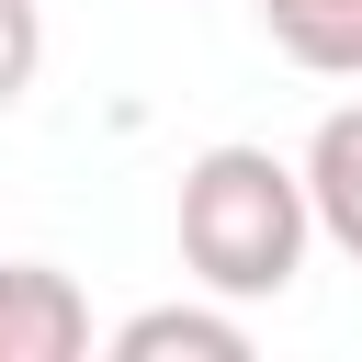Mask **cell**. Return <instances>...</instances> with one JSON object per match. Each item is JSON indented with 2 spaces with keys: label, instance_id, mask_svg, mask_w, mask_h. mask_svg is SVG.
Wrapping results in <instances>:
<instances>
[{
  "label": "cell",
  "instance_id": "cell-1",
  "mask_svg": "<svg viewBox=\"0 0 362 362\" xmlns=\"http://www.w3.org/2000/svg\"><path fill=\"white\" fill-rule=\"evenodd\" d=\"M170 238H181V272L226 305H272L294 294L305 249H317V204H305V158H272L249 136L204 147L181 170V204H170Z\"/></svg>",
  "mask_w": 362,
  "mask_h": 362
},
{
  "label": "cell",
  "instance_id": "cell-2",
  "mask_svg": "<svg viewBox=\"0 0 362 362\" xmlns=\"http://www.w3.org/2000/svg\"><path fill=\"white\" fill-rule=\"evenodd\" d=\"M90 305L57 260H0V362H79Z\"/></svg>",
  "mask_w": 362,
  "mask_h": 362
},
{
  "label": "cell",
  "instance_id": "cell-3",
  "mask_svg": "<svg viewBox=\"0 0 362 362\" xmlns=\"http://www.w3.org/2000/svg\"><path fill=\"white\" fill-rule=\"evenodd\" d=\"M305 204H317V238L339 260H362V102L317 113V136H305Z\"/></svg>",
  "mask_w": 362,
  "mask_h": 362
},
{
  "label": "cell",
  "instance_id": "cell-4",
  "mask_svg": "<svg viewBox=\"0 0 362 362\" xmlns=\"http://www.w3.org/2000/svg\"><path fill=\"white\" fill-rule=\"evenodd\" d=\"M249 362V317L215 294V305H147V317H124L113 328V362Z\"/></svg>",
  "mask_w": 362,
  "mask_h": 362
},
{
  "label": "cell",
  "instance_id": "cell-5",
  "mask_svg": "<svg viewBox=\"0 0 362 362\" xmlns=\"http://www.w3.org/2000/svg\"><path fill=\"white\" fill-rule=\"evenodd\" d=\"M260 34L305 79H362V0H260Z\"/></svg>",
  "mask_w": 362,
  "mask_h": 362
},
{
  "label": "cell",
  "instance_id": "cell-6",
  "mask_svg": "<svg viewBox=\"0 0 362 362\" xmlns=\"http://www.w3.org/2000/svg\"><path fill=\"white\" fill-rule=\"evenodd\" d=\"M34 68H45V11L34 0H0V113L34 90Z\"/></svg>",
  "mask_w": 362,
  "mask_h": 362
}]
</instances>
